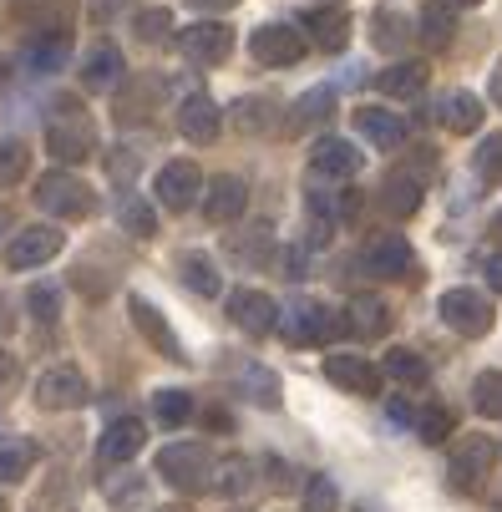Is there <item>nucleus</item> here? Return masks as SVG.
Here are the masks:
<instances>
[{
	"label": "nucleus",
	"instance_id": "1",
	"mask_svg": "<svg viewBox=\"0 0 502 512\" xmlns=\"http://www.w3.org/2000/svg\"><path fill=\"white\" fill-rule=\"evenodd\" d=\"M274 330L290 340V345H330V340H340L345 335V315L340 310H330V305H315V300H300V305H290L279 320H274Z\"/></svg>",
	"mask_w": 502,
	"mask_h": 512
},
{
	"label": "nucleus",
	"instance_id": "2",
	"mask_svg": "<svg viewBox=\"0 0 502 512\" xmlns=\"http://www.w3.org/2000/svg\"><path fill=\"white\" fill-rule=\"evenodd\" d=\"M158 472H163V482H173L178 492H208L213 487V472H219V462H213L198 442H173V447H163L158 452Z\"/></svg>",
	"mask_w": 502,
	"mask_h": 512
},
{
	"label": "nucleus",
	"instance_id": "3",
	"mask_svg": "<svg viewBox=\"0 0 502 512\" xmlns=\"http://www.w3.org/2000/svg\"><path fill=\"white\" fill-rule=\"evenodd\" d=\"M46 153L56 163H87L97 153V127L87 112H56L46 127Z\"/></svg>",
	"mask_w": 502,
	"mask_h": 512
},
{
	"label": "nucleus",
	"instance_id": "4",
	"mask_svg": "<svg viewBox=\"0 0 502 512\" xmlns=\"http://www.w3.org/2000/svg\"><path fill=\"white\" fill-rule=\"evenodd\" d=\"M31 193H36V208L51 213V218H87L97 208L92 188L82 178H71V173H41V183Z\"/></svg>",
	"mask_w": 502,
	"mask_h": 512
},
{
	"label": "nucleus",
	"instance_id": "5",
	"mask_svg": "<svg viewBox=\"0 0 502 512\" xmlns=\"http://www.w3.org/2000/svg\"><path fill=\"white\" fill-rule=\"evenodd\" d=\"M492 467H497V442L477 431V436H462V442L452 447V457H447V482L462 487V492H472V487L487 482Z\"/></svg>",
	"mask_w": 502,
	"mask_h": 512
},
{
	"label": "nucleus",
	"instance_id": "6",
	"mask_svg": "<svg viewBox=\"0 0 502 512\" xmlns=\"http://www.w3.org/2000/svg\"><path fill=\"white\" fill-rule=\"evenodd\" d=\"M31 396H36L41 411H82L87 396H92V386H87V376L77 371V365H51V371L36 376V391Z\"/></svg>",
	"mask_w": 502,
	"mask_h": 512
},
{
	"label": "nucleus",
	"instance_id": "7",
	"mask_svg": "<svg viewBox=\"0 0 502 512\" xmlns=\"http://www.w3.org/2000/svg\"><path fill=\"white\" fill-rule=\"evenodd\" d=\"M198 193H203V173H198V163H188V158L163 163V168H158V178H153V198H158L168 213L193 208V203H198Z\"/></svg>",
	"mask_w": 502,
	"mask_h": 512
},
{
	"label": "nucleus",
	"instance_id": "8",
	"mask_svg": "<svg viewBox=\"0 0 502 512\" xmlns=\"http://www.w3.org/2000/svg\"><path fill=\"white\" fill-rule=\"evenodd\" d=\"M442 320L457 330V335H467V340H477V335H487L492 330V305H487V295H477V289H447L442 295Z\"/></svg>",
	"mask_w": 502,
	"mask_h": 512
},
{
	"label": "nucleus",
	"instance_id": "9",
	"mask_svg": "<svg viewBox=\"0 0 502 512\" xmlns=\"http://www.w3.org/2000/svg\"><path fill=\"white\" fill-rule=\"evenodd\" d=\"M178 51L188 56V66H219L234 56V31L224 21H198L178 36Z\"/></svg>",
	"mask_w": 502,
	"mask_h": 512
},
{
	"label": "nucleus",
	"instance_id": "10",
	"mask_svg": "<svg viewBox=\"0 0 502 512\" xmlns=\"http://www.w3.org/2000/svg\"><path fill=\"white\" fill-rule=\"evenodd\" d=\"M249 56L259 61V66H295L300 56H305V36H300V26H259L254 36H249Z\"/></svg>",
	"mask_w": 502,
	"mask_h": 512
},
{
	"label": "nucleus",
	"instance_id": "11",
	"mask_svg": "<svg viewBox=\"0 0 502 512\" xmlns=\"http://www.w3.org/2000/svg\"><path fill=\"white\" fill-rule=\"evenodd\" d=\"M361 264L376 274V279H411L416 274V254L401 234H376L366 249H361Z\"/></svg>",
	"mask_w": 502,
	"mask_h": 512
},
{
	"label": "nucleus",
	"instance_id": "12",
	"mask_svg": "<svg viewBox=\"0 0 502 512\" xmlns=\"http://www.w3.org/2000/svg\"><path fill=\"white\" fill-rule=\"evenodd\" d=\"M198 198H203V218H208V224H234V218H244V208H249V188L234 173L203 183Z\"/></svg>",
	"mask_w": 502,
	"mask_h": 512
},
{
	"label": "nucleus",
	"instance_id": "13",
	"mask_svg": "<svg viewBox=\"0 0 502 512\" xmlns=\"http://www.w3.org/2000/svg\"><path fill=\"white\" fill-rule=\"evenodd\" d=\"M325 376L350 396H381V365L366 355H325Z\"/></svg>",
	"mask_w": 502,
	"mask_h": 512
},
{
	"label": "nucleus",
	"instance_id": "14",
	"mask_svg": "<svg viewBox=\"0 0 502 512\" xmlns=\"http://www.w3.org/2000/svg\"><path fill=\"white\" fill-rule=\"evenodd\" d=\"M61 254V229H21L11 244H6V269H41L46 259Z\"/></svg>",
	"mask_w": 502,
	"mask_h": 512
},
{
	"label": "nucleus",
	"instance_id": "15",
	"mask_svg": "<svg viewBox=\"0 0 502 512\" xmlns=\"http://www.w3.org/2000/svg\"><path fill=\"white\" fill-rule=\"evenodd\" d=\"M127 315H132V325L142 330V340H148L158 355H168V360H188V350L178 345V335H173V325L148 305V300H142V295H127Z\"/></svg>",
	"mask_w": 502,
	"mask_h": 512
},
{
	"label": "nucleus",
	"instance_id": "16",
	"mask_svg": "<svg viewBox=\"0 0 502 512\" xmlns=\"http://www.w3.org/2000/svg\"><path fill=\"white\" fill-rule=\"evenodd\" d=\"M229 320L244 335H269L274 320H279V305L264 295V289H234V295H229Z\"/></svg>",
	"mask_w": 502,
	"mask_h": 512
},
{
	"label": "nucleus",
	"instance_id": "17",
	"mask_svg": "<svg viewBox=\"0 0 502 512\" xmlns=\"http://www.w3.org/2000/svg\"><path fill=\"white\" fill-rule=\"evenodd\" d=\"M178 132H183L188 142H198V148H208V142L224 132V107L213 102V97H188V102L178 107Z\"/></svg>",
	"mask_w": 502,
	"mask_h": 512
},
{
	"label": "nucleus",
	"instance_id": "18",
	"mask_svg": "<svg viewBox=\"0 0 502 512\" xmlns=\"http://www.w3.org/2000/svg\"><path fill=\"white\" fill-rule=\"evenodd\" d=\"M142 442H148V426H142L137 416H122V421H112V426L102 431L97 457H102L107 467H122V462H132V457L142 452Z\"/></svg>",
	"mask_w": 502,
	"mask_h": 512
},
{
	"label": "nucleus",
	"instance_id": "19",
	"mask_svg": "<svg viewBox=\"0 0 502 512\" xmlns=\"http://www.w3.org/2000/svg\"><path fill=\"white\" fill-rule=\"evenodd\" d=\"M315 178H355L361 173V148H350L345 137H320L315 153H310Z\"/></svg>",
	"mask_w": 502,
	"mask_h": 512
},
{
	"label": "nucleus",
	"instance_id": "20",
	"mask_svg": "<svg viewBox=\"0 0 502 512\" xmlns=\"http://www.w3.org/2000/svg\"><path fill=\"white\" fill-rule=\"evenodd\" d=\"M122 82V51L112 41H97L87 56H82V87L87 92H112Z\"/></svg>",
	"mask_w": 502,
	"mask_h": 512
},
{
	"label": "nucleus",
	"instance_id": "21",
	"mask_svg": "<svg viewBox=\"0 0 502 512\" xmlns=\"http://www.w3.org/2000/svg\"><path fill=\"white\" fill-rule=\"evenodd\" d=\"M26 66L36 77H51V71L71 66V31H41L26 41Z\"/></svg>",
	"mask_w": 502,
	"mask_h": 512
},
{
	"label": "nucleus",
	"instance_id": "22",
	"mask_svg": "<svg viewBox=\"0 0 502 512\" xmlns=\"http://www.w3.org/2000/svg\"><path fill=\"white\" fill-rule=\"evenodd\" d=\"M355 132H361L371 148H401L406 142V122L386 107H355Z\"/></svg>",
	"mask_w": 502,
	"mask_h": 512
},
{
	"label": "nucleus",
	"instance_id": "23",
	"mask_svg": "<svg viewBox=\"0 0 502 512\" xmlns=\"http://www.w3.org/2000/svg\"><path fill=\"white\" fill-rule=\"evenodd\" d=\"M300 26H305V36H310L320 51H345V46H350V21H345V11H335V6H330V11H325V6H320V11H305Z\"/></svg>",
	"mask_w": 502,
	"mask_h": 512
},
{
	"label": "nucleus",
	"instance_id": "24",
	"mask_svg": "<svg viewBox=\"0 0 502 512\" xmlns=\"http://www.w3.org/2000/svg\"><path fill=\"white\" fill-rule=\"evenodd\" d=\"M340 315H345V335H361V340H376V335L391 330V310L381 300H366V295L350 300Z\"/></svg>",
	"mask_w": 502,
	"mask_h": 512
},
{
	"label": "nucleus",
	"instance_id": "25",
	"mask_svg": "<svg viewBox=\"0 0 502 512\" xmlns=\"http://www.w3.org/2000/svg\"><path fill=\"white\" fill-rule=\"evenodd\" d=\"M482 117H487V107L472 97V92H447L442 97V107H437V122L447 127V132H477L482 127Z\"/></svg>",
	"mask_w": 502,
	"mask_h": 512
},
{
	"label": "nucleus",
	"instance_id": "26",
	"mask_svg": "<svg viewBox=\"0 0 502 512\" xmlns=\"http://www.w3.org/2000/svg\"><path fill=\"white\" fill-rule=\"evenodd\" d=\"M421 198H426V188H421L416 173H391L386 188H381V208H386L391 218H411V213L421 208Z\"/></svg>",
	"mask_w": 502,
	"mask_h": 512
},
{
	"label": "nucleus",
	"instance_id": "27",
	"mask_svg": "<svg viewBox=\"0 0 502 512\" xmlns=\"http://www.w3.org/2000/svg\"><path fill=\"white\" fill-rule=\"evenodd\" d=\"M426 61H396V66H386L381 71V92L386 97H421L426 92Z\"/></svg>",
	"mask_w": 502,
	"mask_h": 512
},
{
	"label": "nucleus",
	"instance_id": "28",
	"mask_svg": "<svg viewBox=\"0 0 502 512\" xmlns=\"http://www.w3.org/2000/svg\"><path fill=\"white\" fill-rule=\"evenodd\" d=\"M229 254L234 259H244V264H274V234H269V224H249L244 234H229Z\"/></svg>",
	"mask_w": 502,
	"mask_h": 512
},
{
	"label": "nucleus",
	"instance_id": "29",
	"mask_svg": "<svg viewBox=\"0 0 502 512\" xmlns=\"http://www.w3.org/2000/svg\"><path fill=\"white\" fill-rule=\"evenodd\" d=\"M36 467V442L26 436H0V482H26Z\"/></svg>",
	"mask_w": 502,
	"mask_h": 512
},
{
	"label": "nucleus",
	"instance_id": "30",
	"mask_svg": "<svg viewBox=\"0 0 502 512\" xmlns=\"http://www.w3.org/2000/svg\"><path fill=\"white\" fill-rule=\"evenodd\" d=\"M239 386H244V396H249L254 406H264V411H274V406H279V376H274V371H264V365L244 360V365H239Z\"/></svg>",
	"mask_w": 502,
	"mask_h": 512
},
{
	"label": "nucleus",
	"instance_id": "31",
	"mask_svg": "<svg viewBox=\"0 0 502 512\" xmlns=\"http://www.w3.org/2000/svg\"><path fill=\"white\" fill-rule=\"evenodd\" d=\"M153 92H158V82H148V77L122 82V97H117V122H148V112H153Z\"/></svg>",
	"mask_w": 502,
	"mask_h": 512
},
{
	"label": "nucleus",
	"instance_id": "32",
	"mask_svg": "<svg viewBox=\"0 0 502 512\" xmlns=\"http://www.w3.org/2000/svg\"><path fill=\"white\" fill-rule=\"evenodd\" d=\"M178 269H183V284L193 289V295H203V300H213V295L224 289V284H219V269H213L208 254H183Z\"/></svg>",
	"mask_w": 502,
	"mask_h": 512
},
{
	"label": "nucleus",
	"instance_id": "33",
	"mask_svg": "<svg viewBox=\"0 0 502 512\" xmlns=\"http://www.w3.org/2000/svg\"><path fill=\"white\" fill-rule=\"evenodd\" d=\"M452 31H457V21H452V6H447V0H432V6L421 11V41L432 46V51H442V46L452 41Z\"/></svg>",
	"mask_w": 502,
	"mask_h": 512
},
{
	"label": "nucleus",
	"instance_id": "34",
	"mask_svg": "<svg viewBox=\"0 0 502 512\" xmlns=\"http://www.w3.org/2000/svg\"><path fill=\"white\" fill-rule=\"evenodd\" d=\"M117 224L132 239H153L158 234V213H153V203H142V198H122L117 203Z\"/></svg>",
	"mask_w": 502,
	"mask_h": 512
},
{
	"label": "nucleus",
	"instance_id": "35",
	"mask_svg": "<svg viewBox=\"0 0 502 512\" xmlns=\"http://www.w3.org/2000/svg\"><path fill=\"white\" fill-rule=\"evenodd\" d=\"M249 487H254V462H249V457H229V462H219V472H213V492L244 497Z\"/></svg>",
	"mask_w": 502,
	"mask_h": 512
},
{
	"label": "nucleus",
	"instance_id": "36",
	"mask_svg": "<svg viewBox=\"0 0 502 512\" xmlns=\"http://www.w3.org/2000/svg\"><path fill=\"white\" fill-rule=\"evenodd\" d=\"M411 426H416V436H421L426 447H442L447 436L457 431V416H452L447 406H426V411H416V421H411Z\"/></svg>",
	"mask_w": 502,
	"mask_h": 512
},
{
	"label": "nucleus",
	"instance_id": "37",
	"mask_svg": "<svg viewBox=\"0 0 502 512\" xmlns=\"http://www.w3.org/2000/svg\"><path fill=\"white\" fill-rule=\"evenodd\" d=\"M381 376H396L401 386H426V360L416 350H386Z\"/></svg>",
	"mask_w": 502,
	"mask_h": 512
},
{
	"label": "nucleus",
	"instance_id": "38",
	"mask_svg": "<svg viewBox=\"0 0 502 512\" xmlns=\"http://www.w3.org/2000/svg\"><path fill=\"white\" fill-rule=\"evenodd\" d=\"M472 406L487 416V421H502V371H482L472 381Z\"/></svg>",
	"mask_w": 502,
	"mask_h": 512
},
{
	"label": "nucleus",
	"instance_id": "39",
	"mask_svg": "<svg viewBox=\"0 0 502 512\" xmlns=\"http://www.w3.org/2000/svg\"><path fill=\"white\" fill-rule=\"evenodd\" d=\"M26 173H31V148L16 142V137H6V142H0V188L21 183Z\"/></svg>",
	"mask_w": 502,
	"mask_h": 512
},
{
	"label": "nucleus",
	"instance_id": "40",
	"mask_svg": "<svg viewBox=\"0 0 502 512\" xmlns=\"http://www.w3.org/2000/svg\"><path fill=\"white\" fill-rule=\"evenodd\" d=\"M153 411H158V421H163V426H183V421L193 416V396H188V391H178V386H168V391H158V396H153Z\"/></svg>",
	"mask_w": 502,
	"mask_h": 512
},
{
	"label": "nucleus",
	"instance_id": "41",
	"mask_svg": "<svg viewBox=\"0 0 502 512\" xmlns=\"http://www.w3.org/2000/svg\"><path fill=\"white\" fill-rule=\"evenodd\" d=\"M477 178L482 183H502V132L482 137V148H477Z\"/></svg>",
	"mask_w": 502,
	"mask_h": 512
},
{
	"label": "nucleus",
	"instance_id": "42",
	"mask_svg": "<svg viewBox=\"0 0 502 512\" xmlns=\"http://www.w3.org/2000/svg\"><path fill=\"white\" fill-rule=\"evenodd\" d=\"M26 305H31V315H36L41 325H51V320L61 315V289H56V284H31Z\"/></svg>",
	"mask_w": 502,
	"mask_h": 512
},
{
	"label": "nucleus",
	"instance_id": "43",
	"mask_svg": "<svg viewBox=\"0 0 502 512\" xmlns=\"http://www.w3.org/2000/svg\"><path fill=\"white\" fill-rule=\"evenodd\" d=\"M340 507V492L330 477H310L305 482V512H335Z\"/></svg>",
	"mask_w": 502,
	"mask_h": 512
},
{
	"label": "nucleus",
	"instance_id": "44",
	"mask_svg": "<svg viewBox=\"0 0 502 512\" xmlns=\"http://www.w3.org/2000/svg\"><path fill=\"white\" fill-rule=\"evenodd\" d=\"M239 132H264L269 122H274V112H269V102H259V97H249V102H239Z\"/></svg>",
	"mask_w": 502,
	"mask_h": 512
},
{
	"label": "nucleus",
	"instance_id": "45",
	"mask_svg": "<svg viewBox=\"0 0 502 512\" xmlns=\"http://www.w3.org/2000/svg\"><path fill=\"white\" fill-rule=\"evenodd\" d=\"M137 36L142 41H168L173 36V16L168 11H142L137 16Z\"/></svg>",
	"mask_w": 502,
	"mask_h": 512
},
{
	"label": "nucleus",
	"instance_id": "46",
	"mask_svg": "<svg viewBox=\"0 0 502 512\" xmlns=\"http://www.w3.org/2000/svg\"><path fill=\"white\" fill-rule=\"evenodd\" d=\"M401 26H406V21H401L396 11H381V16H376V46L396 51V46L406 41V31H401Z\"/></svg>",
	"mask_w": 502,
	"mask_h": 512
},
{
	"label": "nucleus",
	"instance_id": "47",
	"mask_svg": "<svg viewBox=\"0 0 502 512\" xmlns=\"http://www.w3.org/2000/svg\"><path fill=\"white\" fill-rule=\"evenodd\" d=\"M330 102H335V92L320 87V92H310V97L300 102V117H330Z\"/></svg>",
	"mask_w": 502,
	"mask_h": 512
},
{
	"label": "nucleus",
	"instance_id": "48",
	"mask_svg": "<svg viewBox=\"0 0 502 512\" xmlns=\"http://www.w3.org/2000/svg\"><path fill=\"white\" fill-rule=\"evenodd\" d=\"M122 6H127V0H87V16H92L97 26H107V21L122 16Z\"/></svg>",
	"mask_w": 502,
	"mask_h": 512
},
{
	"label": "nucleus",
	"instance_id": "49",
	"mask_svg": "<svg viewBox=\"0 0 502 512\" xmlns=\"http://www.w3.org/2000/svg\"><path fill=\"white\" fill-rule=\"evenodd\" d=\"M16 381H21V365H16V355L0 350V391H11Z\"/></svg>",
	"mask_w": 502,
	"mask_h": 512
},
{
	"label": "nucleus",
	"instance_id": "50",
	"mask_svg": "<svg viewBox=\"0 0 502 512\" xmlns=\"http://www.w3.org/2000/svg\"><path fill=\"white\" fill-rule=\"evenodd\" d=\"M482 274H487V284L502 295V254H487V259H482Z\"/></svg>",
	"mask_w": 502,
	"mask_h": 512
},
{
	"label": "nucleus",
	"instance_id": "51",
	"mask_svg": "<svg viewBox=\"0 0 502 512\" xmlns=\"http://www.w3.org/2000/svg\"><path fill=\"white\" fill-rule=\"evenodd\" d=\"M11 330H16V305L0 295V335H11Z\"/></svg>",
	"mask_w": 502,
	"mask_h": 512
},
{
	"label": "nucleus",
	"instance_id": "52",
	"mask_svg": "<svg viewBox=\"0 0 502 512\" xmlns=\"http://www.w3.org/2000/svg\"><path fill=\"white\" fill-rule=\"evenodd\" d=\"M193 11H229V6H239V0H188Z\"/></svg>",
	"mask_w": 502,
	"mask_h": 512
},
{
	"label": "nucleus",
	"instance_id": "53",
	"mask_svg": "<svg viewBox=\"0 0 502 512\" xmlns=\"http://www.w3.org/2000/svg\"><path fill=\"white\" fill-rule=\"evenodd\" d=\"M487 97H492V102L502 107V61L492 66V82H487Z\"/></svg>",
	"mask_w": 502,
	"mask_h": 512
},
{
	"label": "nucleus",
	"instance_id": "54",
	"mask_svg": "<svg viewBox=\"0 0 502 512\" xmlns=\"http://www.w3.org/2000/svg\"><path fill=\"white\" fill-rule=\"evenodd\" d=\"M391 421H416V411L406 401H391Z\"/></svg>",
	"mask_w": 502,
	"mask_h": 512
},
{
	"label": "nucleus",
	"instance_id": "55",
	"mask_svg": "<svg viewBox=\"0 0 502 512\" xmlns=\"http://www.w3.org/2000/svg\"><path fill=\"white\" fill-rule=\"evenodd\" d=\"M6 82H11V61H6V56H0V87H6Z\"/></svg>",
	"mask_w": 502,
	"mask_h": 512
},
{
	"label": "nucleus",
	"instance_id": "56",
	"mask_svg": "<svg viewBox=\"0 0 502 512\" xmlns=\"http://www.w3.org/2000/svg\"><path fill=\"white\" fill-rule=\"evenodd\" d=\"M492 239L502 244V213H492Z\"/></svg>",
	"mask_w": 502,
	"mask_h": 512
},
{
	"label": "nucleus",
	"instance_id": "57",
	"mask_svg": "<svg viewBox=\"0 0 502 512\" xmlns=\"http://www.w3.org/2000/svg\"><path fill=\"white\" fill-rule=\"evenodd\" d=\"M6 229H11V213H6V208H0V239H6Z\"/></svg>",
	"mask_w": 502,
	"mask_h": 512
},
{
	"label": "nucleus",
	"instance_id": "58",
	"mask_svg": "<svg viewBox=\"0 0 502 512\" xmlns=\"http://www.w3.org/2000/svg\"><path fill=\"white\" fill-rule=\"evenodd\" d=\"M447 6H482V0H447Z\"/></svg>",
	"mask_w": 502,
	"mask_h": 512
},
{
	"label": "nucleus",
	"instance_id": "59",
	"mask_svg": "<svg viewBox=\"0 0 502 512\" xmlns=\"http://www.w3.org/2000/svg\"><path fill=\"white\" fill-rule=\"evenodd\" d=\"M0 512H11V507H6V502H0Z\"/></svg>",
	"mask_w": 502,
	"mask_h": 512
},
{
	"label": "nucleus",
	"instance_id": "60",
	"mask_svg": "<svg viewBox=\"0 0 502 512\" xmlns=\"http://www.w3.org/2000/svg\"><path fill=\"white\" fill-rule=\"evenodd\" d=\"M163 512H178V507H163Z\"/></svg>",
	"mask_w": 502,
	"mask_h": 512
}]
</instances>
